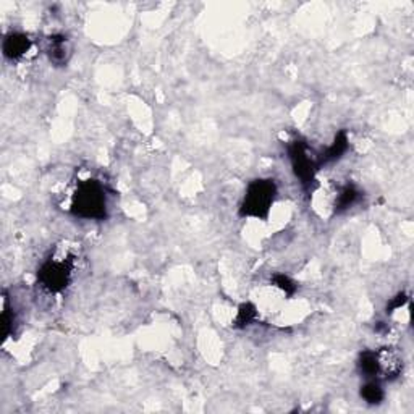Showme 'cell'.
<instances>
[{
	"label": "cell",
	"mask_w": 414,
	"mask_h": 414,
	"mask_svg": "<svg viewBox=\"0 0 414 414\" xmlns=\"http://www.w3.org/2000/svg\"><path fill=\"white\" fill-rule=\"evenodd\" d=\"M70 212L85 220H104L109 214V199L102 181L87 178L76 185L70 203Z\"/></svg>",
	"instance_id": "1"
},
{
	"label": "cell",
	"mask_w": 414,
	"mask_h": 414,
	"mask_svg": "<svg viewBox=\"0 0 414 414\" xmlns=\"http://www.w3.org/2000/svg\"><path fill=\"white\" fill-rule=\"evenodd\" d=\"M74 273V260L68 254H54L41 264L37 283L50 295L62 293L70 287Z\"/></svg>",
	"instance_id": "2"
},
{
	"label": "cell",
	"mask_w": 414,
	"mask_h": 414,
	"mask_svg": "<svg viewBox=\"0 0 414 414\" xmlns=\"http://www.w3.org/2000/svg\"><path fill=\"white\" fill-rule=\"evenodd\" d=\"M277 196V185L271 178H258L246 188L243 203L240 206L241 217L267 218Z\"/></svg>",
	"instance_id": "3"
},
{
	"label": "cell",
	"mask_w": 414,
	"mask_h": 414,
	"mask_svg": "<svg viewBox=\"0 0 414 414\" xmlns=\"http://www.w3.org/2000/svg\"><path fill=\"white\" fill-rule=\"evenodd\" d=\"M288 157H290L291 169L295 172L296 178L304 188H311L314 183L315 172L319 170L320 161L318 156H314L313 149L308 146V143L295 139L288 146Z\"/></svg>",
	"instance_id": "4"
},
{
	"label": "cell",
	"mask_w": 414,
	"mask_h": 414,
	"mask_svg": "<svg viewBox=\"0 0 414 414\" xmlns=\"http://www.w3.org/2000/svg\"><path fill=\"white\" fill-rule=\"evenodd\" d=\"M379 362V375L385 380H395L402 375L403 372V358L395 348H380L375 351Z\"/></svg>",
	"instance_id": "5"
},
{
	"label": "cell",
	"mask_w": 414,
	"mask_h": 414,
	"mask_svg": "<svg viewBox=\"0 0 414 414\" xmlns=\"http://www.w3.org/2000/svg\"><path fill=\"white\" fill-rule=\"evenodd\" d=\"M72 43L65 34H52L45 41V54L55 67H65L72 57Z\"/></svg>",
	"instance_id": "6"
},
{
	"label": "cell",
	"mask_w": 414,
	"mask_h": 414,
	"mask_svg": "<svg viewBox=\"0 0 414 414\" xmlns=\"http://www.w3.org/2000/svg\"><path fill=\"white\" fill-rule=\"evenodd\" d=\"M32 48V41L25 32H10L6 36L2 44V50L6 59L8 60H20L30 52Z\"/></svg>",
	"instance_id": "7"
},
{
	"label": "cell",
	"mask_w": 414,
	"mask_h": 414,
	"mask_svg": "<svg viewBox=\"0 0 414 414\" xmlns=\"http://www.w3.org/2000/svg\"><path fill=\"white\" fill-rule=\"evenodd\" d=\"M348 151V136L345 132H340L335 136L333 143L325 149V152H322L319 157L320 165L322 164H329V162H335L338 159H342L343 154Z\"/></svg>",
	"instance_id": "8"
},
{
	"label": "cell",
	"mask_w": 414,
	"mask_h": 414,
	"mask_svg": "<svg viewBox=\"0 0 414 414\" xmlns=\"http://www.w3.org/2000/svg\"><path fill=\"white\" fill-rule=\"evenodd\" d=\"M360 196L361 193L356 186L353 185L342 186L340 192L337 194V199H335V212L340 214L343 211H346V209H350L351 206H355Z\"/></svg>",
	"instance_id": "9"
},
{
	"label": "cell",
	"mask_w": 414,
	"mask_h": 414,
	"mask_svg": "<svg viewBox=\"0 0 414 414\" xmlns=\"http://www.w3.org/2000/svg\"><path fill=\"white\" fill-rule=\"evenodd\" d=\"M358 369L366 379H375L379 375V362L377 355L372 350H364L358 358Z\"/></svg>",
	"instance_id": "10"
},
{
	"label": "cell",
	"mask_w": 414,
	"mask_h": 414,
	"mask_svg": "<svg viewBox=\"0 0 414 414\" xmlns=\"http://www.w3.org/2000/svg\"><path fill=\"white\" fill-rule=\"evenodd\" d=\"M360 395L367 404H372V406L380 404L385 398V392H384L382 385H380L379 380H375V379H367L366 384L361 387Z\"/></svg>",
	"instance_id": "11"
},
{
	"label": "cell",
	"mask_w": 414,
	"mask_h": 414,
	"mask_svg": "<svg viewBox=\"0 0 414 414\" xmlns=\"http://www.w3.org/2000/svg\"><path fill=\"white\" fill-rule=\"evenodd\" d=\"M256 318H258V308H256L253 303H245L240 306L238 314H236L235 319V325L238 329H245L253 324Z\"/></svg>",
	"instance_id": "12"
},
{
	"label": "cell",
	"mask_w": 414,
	"mask_h": 414,
	"mask_svg": "<svg viewBox=\"0 0 414 414\" xmlns=\"http://www.w3.org/2000/svg\"><path fill=\"white\" fill-rule=\"evenodd\" d=\"M272 285L277 287L282 293H285V296H293L298 290L296 283L290 277L285 276V273H276L272 277Z\"/></svg>",
	"instance_id": "13"
},
{
	"label": "cell",
	"mask_w": 414,
	"mask_h": 414,
	"mask_svg": "<svg viewBox=\"0 0 414 414\" xmlns=\"http://www.w3.org/2000/svg\"><path fill=\"white\" fill-rule=\"evenodd\" d=\"M408 300L409 298L404 295V293H400L398 296H395L392 301H390V304L387 306V313L389 314H392L393 311H397V309H402L403 306H404V303H408Z\"/></svg>",
	"instance_id": "14"
}]
</instances>
